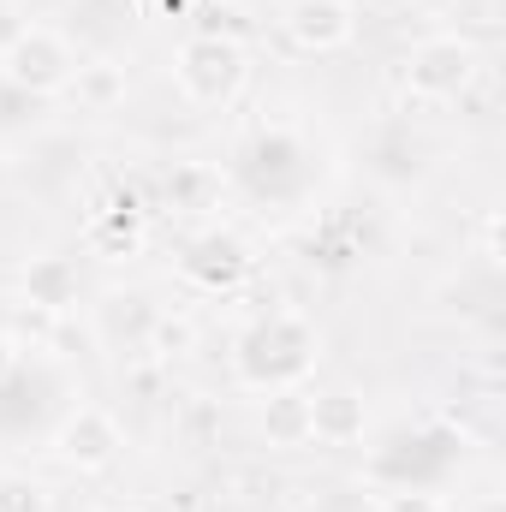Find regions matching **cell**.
<instances>
[{"label": "cell", "mask_w": 506, "mask_h": 512, "mask_svg": "<svg viewBox=\"0 0 506 512\" xmlns=\"http://www.w3.org/2000/svg\"><path fill=\"white\" fill-rule=\"evenodd\" d=\"M0 66H6L0 78H6V84H18L24 96H54V90H66V84H72L78 54H72V42H66L60 30H48V24H24Z\"/></svg>", "instance_id": "cell-3"}, {"label": "cell", "mask_w": 506, "mask_h": 512, "mask_svg": "<svg viewBox=\"0 0 506 512\" xmlns=\"http://www.w3.org/2000/svg\"><path fill=\"white\" fill-rule=\"evenodd\" d=\"M0 512H54V495H48V483H36L24 471H6L0 477Z\"/></svg>", "instance_id": "cell-11"}, {"label": "cell", "mask_w": 506, "mask_h": 512, "mask_svg": "<svg viewBox=\"0 0 506 512\" xmlns=\"http://www.w3.org/2000/svg\"><path fill=\"white\" fill-rule=\"evenodd\" d=\"M84 108H96V114H108V108H120L126 102V66H114V60H90V66H78L72 72V84H66Z\"/></svg>", "instance_id": "cell-9"}, {"label": "cell", "mask_w": 506, "mask_h": 512, "mask_svg": "<svg viewBox=\"0 0 506 512\" xmlns=\"http://www.w3.org/2000/svg\"><path fill=\"white\" fill-rule=\"evenodd\" d=\"M120 447H126V435H120V423H114L102 405H78L72 423L60 429V453H66V465H78V471H108V465L120 459Z\"/></svg>", "instance_id": "cell-5"}, {"label": "cell", "mask_w": 506, "mask_h": 512, "mask_svg": "<svg viewBox=\"0 0 506 512\" xmlns=\"http://www.w3.org/2000/svg\"><path fill=\"white\" fill-rule=\"evenodd\" d=\"M262 423H268V435H274L280 447H304V441H310V399H304L298 387H280V393H268Z\"/></svg>", "instance_id": "cell-10"}, {"label": "cell", "mask_w": 506, "mask_h": 512, "mask_svg": "<svg viewBox=\"0 0 506 512\" xmlns=\"http://www.w3.org/2000/svg\"><path fill=\"white\" fill-rule=\"evenodd\" d=\"M286 30H292L298 48L328 54V48H346L358 36V18H352L346 0H292L286 6Z\"/></svg>", "instance_id": "cell-6"}, {"label": "cell", "mask_w": 506, "mask_h": 512, "mask_svg": "<svg viewBox=\"0 0 506 512\" xmlns=\"http://www.w3.org/2000/svg\"><path fill=\"white\" fill-rule=\"evenodd\" d=\"M12 370H18V346H12V340H6V334H0V382H6V376H12Z\"/></svg>", "instance_id": "cell-14"}, {"label": "cell", "mask_w": 506, "mask_h": 512, "mask_svg": "<svg viewBox=\"0 0 506 512\" xmlns=\"http://www.w3.org/2000/svg\"><path fill=\"white\" fill-rule=\"evenodd\" d=\"M387 512H447V507L429 489H399V495H387Z\"/></svg>", "instance_id": "cell-12"}, {"label": "cell", "mask_w": 506, "mask_h": 512, "mask_svg": "<svg viewBox=\"0 0 506 512\" xmlns=\"http://www.w3.org/2000/svg\"><path fill=\"white\" fill-rule=\"evenodd\" d=\"M310 441H328V447L364 441V399L346 393V387L316 393V399H310Z\"/></svg>", "instance_id": "cell-7"}, {"label": "cell", "mask_w": 506, "mask_h": 512, "mask_svg": "<svg viewBox=\"0 0 506 512\" xmlns=\"http://www.w3.org/2000/svg\"><path fill=\"white\" fill-rule=\"evenodd\" d=\"M310 364H316V334H310V322L292 316V310L262 316L251 334H245V346H239V376L251 387H262V393L298 387L310 376Z\"/></svg>", "instance_id": "cell-1"}, {"label": "cell", "mask_w": 506, "mask_h": 512, "mask_svg": "<svg viewBox=\"0 0 506 512\" xmlns=\"http://www.w3.org/2000/svg\"><path fill=\"white\" fill-rule=\"evenodd\" d=\"M173 78L197 108H221L245 84V48L233 36H191L173 60Z\"/></svg>", "instance_id": "cell-2"}, {"label": "cell", "mask_w": 506, "mask_h": 512, "mask_svg": "<svg viewBox=\"0 0 506 512\" xmlns=\"http://www.w3.org/2000/svg\"><path fill=\"white\" fill-rule=\"evenodd\" d=\"M24 298H30L36 310H48V316L72 310V298H78V268H72L66 256H36V262L24 268Z\"/></svg>", "instance_id": "cell-8"}, {"label": "cell", "mask_w": 506, "mask_h": 512, "mask_svg": "<svg viewBox=\"0 0 506 512\" xmlns=\"http://www.w3.org/2000/svg\"><path fill=\"white\" fill-rule=\"evenodd\" d=\"M471 72H477V48L459 42V36H429V42H417L405 54V90L417 102H453V96H465Z\"/></svg>", "instance_id": "cell-4"}, {"label": "cell", "mask_w": 506, "mask_h": 512, "mask_svg": "<svg viewBox=\"0 0 506 512\" xmlns=\"http://www.w3.org/2000/svg\"><path fill=\"white\" fill-rule=\"evenodd\" d=\"M185 346H191V322H161V328H155V352H161V358H179Z\"/></svg>", "instance_id": "cell-13"}]
</instances>
